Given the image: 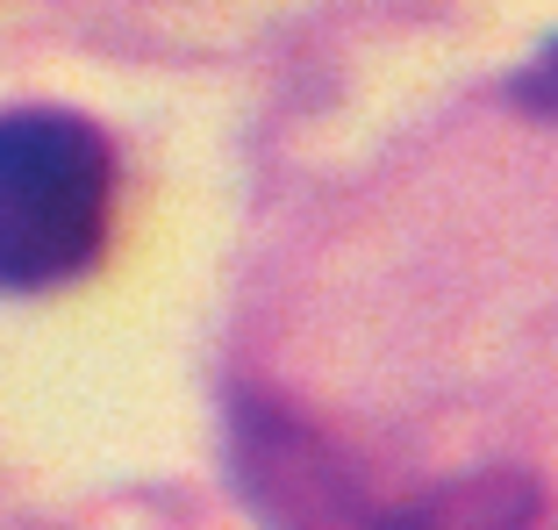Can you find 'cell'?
<instances>
[{"label": "cell", "mask_w": 558, "mask_h": 530, "mask_svg": "<svg viewBox=\"0 0 558 530\" xmlns=\"http://www.w3.org/2000/svg\"><path fill=\"white\" fill-rule=\"evenodd\" d=\"M236 487L272 530H537V481L487 466L459 481L379 495L315 423L244 401L236 409Z\"/></svg>", "instance_id": "1"}, {"label": "cell", "mask_w": 558, "mask_h": 530, "mask_svg": "<svg viewBox=\"0 0 558 530\" xmlns=\"http://www.w3.org/2000/svg\"><path fill=\"white\" fill-rule=\"evenodd\" d=\"M116 150L72 108L0 116V294H50L108 251Z\"/></svg>", "instance_id": "2"}, {"label": "cell", "mask_w": 558, "mask_h": 530, "mask_svg": "<svg viewBox=\"0 0 558 530\" xmlns=\"http://www.w3.org/2000/svg\"><path fill=\"white\" fill-rule=\"evenodd\" d=\"M515 100H523V108H537V116H558V44L544 50L523 80H515Z\"/></svg>", "instance_id": "3"}]
</instances>
